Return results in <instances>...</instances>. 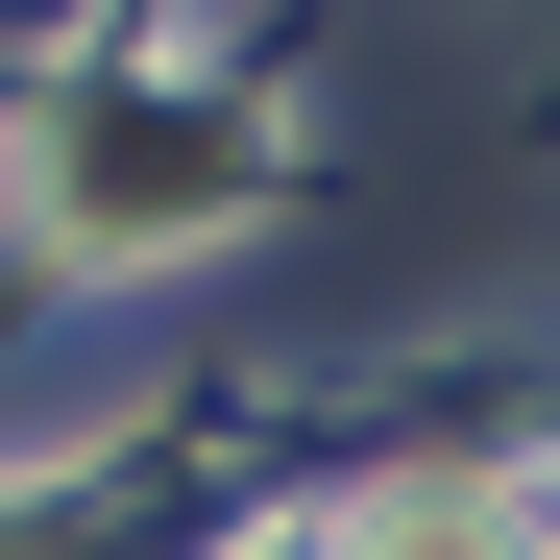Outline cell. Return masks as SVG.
Here are the masks:
<instances>
[{
	"instance_id": "obj_1",
	"label": "cell",
	"mask_w": 560,
	"mask_h": 560,
	"mask_svg": "<svg viewBox=\"0 0 560 560\" xmlns=\"http://www.w3.org/2000/svg\"><path fill=\"white\" fill-rule=\"evenodd\" d=\"M341 560H560V536H536L512 488H365V512H341Z\"/></svg>"
},
{
	"instance_id": "obj_2",
	"label": "cell",
	"mask_w": 560,
	"mask_h": 560,
	"mask_svg": "<svg viewBox=\"0 0 560 560\" xmlns=\"http://www.w3.org/2000/svg\"><path fill=\"white\" fill-rule=\"evenodd\" d=\"M244 560H341V536H244Z\"/></svg>"
}]
</instances>
